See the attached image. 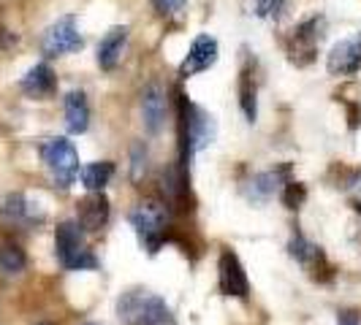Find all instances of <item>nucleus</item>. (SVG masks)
I'll return each mask as SVG.
<instances>
[{"label":"nucleus","instance_id":"f257e3e1","mask_svg":"<svg viewBox=\"0 0 361 325\" xmlns=\"http://www.w3.org/2000/svg\"><path fill=\"white\" fill-rule=\"evenodd\" d=\"M117 314L126 325H174V314L161 295L145 288H133L120 295Z\"/></svg>","mask_w":361,"mask_h":325},{"label":"nucleus","instance_id":"f03ea898","mask_svg":"<svg viewBox=\"0 0 361 325\" xmlns=\"http://www.w3.org/2000/svg\"><path fill=\"white\" fill-rule=\"evenodd\" d=\"M54 250H57V260L60 266L68 271H90L98 269V257L85 244V231L79 222L66 219L57 225L54 231Z\"/></svg>","mask_w":361,"mask_h":325},{"label":"nucleus","instance_id":"7ed1b4c3","mask_svg":"<svg viewBox=\"0 0 361 325\" xmlns=\"http://www.w3.org/2000/svg\"><path fill=\"white\" fill-rule=\"evenodd\" d=\"M217 125L212 114H207L196 103H185L182 106V158L185 162L190 160L196 152L207 149L215 141Z\"/></svg>","mask_w":361,"mask_h":325},{"label":"nucleus","instance_id":"20e7f679","mask_svg":"<svg viewBox=\"0 0 361 325\" xmlns=\"http://www.w3.org/2000/svg\"><path fill=\"white\" fill-rule=\"evenodd\" d=\"M41 158H44L47 168L52 171L54 181L63 190H68L73 184V179L79 177V152H76V146L68 139H63V136L47 139L41 144Z\"/></svg>","mask_w":361,"mask_h":325},{"label":"nucleus","instance_id":"39448f33","mask_svg":"<svg viewBox=\"0 0 361 325\" xmlns=\"http://www.w3.org/2000/svg\"><path fill=\"white\" fill-rule=\"evenodd\" d=\"M130 225H133V231L139 236V241H142V247H145L149 255L158 253V247H161L163 241V234H166V206L163 203H155V200H147V203H139L130 215Z\"/></svg>","mask_w":361,"mask_h":325},{"label":"nucleus","instance_id":"423d86ee","mask_svg":"<svg viewBox=\"0 0 361 325\" xmlns=\"http://www.w3.org/2000/svg\"><path fill=\"white\" fill-rule=\"evenodd\" d=\"M82 36H79V27H76V17H60L54 22L52 27L44 33V54L49 57H60V54H68V52H79L82 49Z\"/></svg>","mask_w":361,"mask_h":325},{"label":"nucleus","instance_id":"0eeeda50","mask_svg":"<svg viewBox=\"0 0 361 325\" xmlns=\"http://www.w3.org/2000/svg\"><path fill=\"white\" fill-rule=\"evenodd\" d=\"M326 68L331 76H350V73L361 71V33L350 38H343L331 46Z\"/></svg>","mask_w":361,"mask_h":325},{"label":"nucleus","instance_id":"6e6552de","mask_svg":"<svg viewBox=\"0 0 361 325\" xmlns=\"http://www.w3.org/2000/svg\"><path fill=\"white\" fill-rule=\"evenodd\" d=\"M215 63H217V41L212 36H207V33H201V36L193 41L188 57L180 63V76L182 79H190V76H196V73L209 71Z\"/></svg>","mask_w":361,"mask_h":325},{"label":"nucleus","instance_id":"1a4fd4ad","mask_svg":"<svg viewBox=\"0 0 361 325\" xmlns=\"http://www.w3.org/2000/svg\"><path fill=\"white\" fill-rule=\"evenodd\" d=\"M217 271H220V290H223L226 295H234V298H247V293H250L247 274H245V269H242V263H239V257H236L234 253L220 255Z\"/></svg>","mask_w":361,"mask_h":325},{"label":"nucleus","instance_id":"9d476101","mask_svg":"<svg viewBox=\"0 0 361 325\" xmlns=\"http://www.w3.org/2000/svg\"><path fill=\"white\" fill-rule=\"evenodd\" d=\"M142 117L149 136H158L166 125V92L161 84H149L142 95Z\"/></svg>","mask_w":361,"mask_h":325},{"label":"nucleus","instance_id":"9b49d317","mask_svg":"<svg viewBox=\"0 0 361 325\" xmlns=\"http://www.w3.org/2000/svg\"><path fill=\"white\" fill-rule=\"evenodd\" d=\"M126 44H128V27L126 25L111 27L106 36L101 38V44H98V54H95L98 68H101V71H111V68H117L120 57H123V52H126Z\"/></svg>","mask_w":361,"mask_h":325},{"label":"nucleus","instance_id":"f8f14e48","mask_svg":"<svg viewBox=\"0 0 361 325\" xmlns=\"http://www.w3.org/2000/svg\"><path fill=\"white\" fill-rule=\"evenodd\" d=\"M19 87H22L25 95H30V98H47L57 87V79H54V71L47 63H38V65H33L30 71L22 76Z\"/></svg>","mask_w":361,"mask_h":325},{"label":"nucleus","instance_id":"ddd939ff","mask_svg":"<svg viewBox=\"0 0 361 325\" xmlns=\"http://www.w3.org/2000/svg\"><path fill=\"white\" fill-rule=\"evenodd\" d=\"M109 219V198L95 193L79 203V225L82 231H101Z\"/></svg>","mask_w":361,"mask_h":325},{"label":"nucleus","instance_id":"4468645a","mask_svg":"<svg viewBox=\"0 0 361 325\" xmlns=\"http://www.w3.org/2000/svg\"><path fill=\"white\" fill-rule=\"evenodd\" d=\"M66 125L68 133H85L90 125V106L82 90H71L66 95Z\"/></svg>","mask_w":361,"mask_h":325},{"label":"nucleus","instance_id":"2eb2a0df","mask_svg":"<svg viewBox=\"0 0 361 325\" xmlns=\"http://www.w3.org/2000/svg\"><path fill=\"white\" fill-rule=\"evenodd\" d=\"M321 38H324V19L321 17H312L305 25H299V30L293 33V49H290L293 57L296 54H312L315 46L321 44Z\"/></svg>","mask_w":361,"mask_h":325},{"label":"nucleus","instance_id":"dca6fc26","mask_svg":"<svg viewBox=\"0 0 361 325\" xmlns=\"http://www.w3.org/2000/svg\"><path fill=\"white\" fill-rule=\"evenodd\" d=\"M280 190V174L277 171H264V174H255L253 179L245 184V196L255 203H264L269 200L274 193Z\"/></svg>","mask_w":361,"mask_h":325},{"label":"nucleus","instance_id":"f3484780","mask_svg":"<svg viewBox=\"0 0 361 325\" xmlns=\"http://www.w3.org/2000/svg\"><path fill=\"white\" fill-rule=\"evenodd\" d=\"M114 177V165L111 162H90L82 168V184L90 190V193H101L109 184V179Z\"/></svg>","mask_w":361,"mask_h":325},{"label":"nucleus","instance_id":"a211bd4d","mask_svg":"<svg viewBox=\"0 0 361 325\" xmlns=\"http://www.w3.org/2000/svg\"><path fill=\"white\" fill-rule=\"evenodd\" d=\"M25 263H27V257H25V253L19 250L17 244H3L0 247V269L6 274H19L25 269Z\"/></svg>","mask_w":361,"mask_h":325},{"label":"nucleus","instance_id":"6ab92c4d","mask_svg":"<svg viewBox=\"0 0 361 325\" xmlns=\"http://www.w3.org/2000/svg\"><path fill=\"white\" fill-rule=\"evenodd\" d=\"M250 8H253L255 17L277 22V19H283V14H286L288 0H250Z\"/></svg>","mask_w":361,"mask_h":325},{"label":"nucleus","instance_id":"aec40b11","mask_svg":"<svg viewBox=\"0 0 361 325\" xmlns=\"http://www.w3.org/2000/svg\"><path fill=\"white\" fill-rule=\"evenodd\" d=\"M288 253H290V257H296L299 263H305L307 266L310 260H315V257H321V250L312 244V241H307L305 236H293L290 238V244H288Z\"/></svg>","mask_w":361,"mask_h":325},{"label":"nucleus","instance_id":"412c9836","mask_svg":"<svg viewBox=\"0 0 361 325\" xmlns=\"http://www.w3.org/2000/svg\"><path fill=\"white\" fill-rule=\"evenodd\" d=\"M239 95H242V98H239V103H242V111H245L247 122H255V117H258V108H255V87L250 84L247 73H245V79H242Z\"/></svg>","mask_w":361,"mask_h":325},{"label":"nucleus","instance_id":"4be33fe9","mask_svg":"<svg viewBox=\"0 0 361 325\" xmlns=\"http://www.w3.org/2000/svg\"><path fill=\"white\" fill-rule=\"evenodd\" d=\"M3 215L8 217V219H25L27 217V200H25V196H19V193L8 196V198L3 200Z\"/></svg>","mask_w":361,"mask_h":325},{"label":"nucleus","instance_id":"5701e85b","mask_svg":"<svg viewBox=\"0 0 361 325\" xmlns=\"http://www.w3.org/2000/svg\"><path fill=\"white\" fill-rule=\"evenodd\" d=\"M185 3H188V0H152L155 11H158L161 17H171V14L182 11V8H185Z\"/></svg>","mask_w":361,"mask_h":325},{"label":"nucleus","instance_id":"b1692460","mask_svg":"<svg viewBox=\"0 0 361 325\" xmlns=\"http://www.w3.org/2000/svg\"><path fill=\"white\" fill-rule=\"evenodd\" d=\"M142 168H147V149L142 144L133 146V179L142 177Z\"/></svg>","mask_w":361,"mask_h":325},{"label":"nucleus","instance_id":"393cba45","mask_svg":"<svg viewBox=\"0 0 361 325\" xmlns=\"http://www.w3.org/2000/svg\"><path fill=\"white\" fill-rule=\"evenodd\" d=\"M305 198V190L302 187H296V184H288V193H286V203H288L290 209H296V203Z\"/></svg>","mask_w":361,"mask_h":325},{"label":"nucleus","instance_id":"a878e982","mask_svg":"<svg viewBox=\"0 0 361 325\" xmlns=\"http://www.w3.org/2000/svg\"><path fill=\"white\" fill-rule=\"evenodd\" d=\"M11 44H17V36H11L8 30H0V49H6Z\"/></svg>","mask_w":361,"mask_h":325},{"label":"nucleus","instance_id":"bb28decb","mask_svg":"<svg viewBox=\"0 0 361 325\" xmlns=\"http://www.w3.org/2000/svg\"><path fill=\"white\" fill-rule=\"evenodd\" d=\"M337 325H359V320H356L353 314H348V312H345V314H340V323Z\"/></svg>","mask_w":361,"mask_h":325},{"label":"nucleus","instance_id":"cd10ccee","mask_svg":"<svg viewBox=\"0 0 361 325\" xmlns=\"http://www.w3.org/2000/svg\"><path fill=\"white\" fill-rule=\"evenodd\" d=\"M41 325H52V323H41Z\"/></svg>","mask_w":361,"mask_h":325},{"label":"nucleus","instance_id":"c85d7f7f","mask_svg":"<svg viewBox=\"0 0 361 325\" xmlns=\"http://www.w3.org/2000/svg\"><path fill=\"white\" fill-rule=\"evenodd\" d=\"M87 325H98V323H87Z\"/></svg>","mask_w":361,"mask_h":325}]
</instances>
